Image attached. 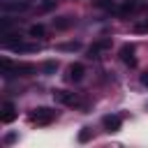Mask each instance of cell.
I'll use <instances>...</instances> for the list:
<instances>
[{
  "instance_id": "obj_3",
  "label": "cell",
  "mask_w": 148,
  "mask_h": 148,
  "mask_svg": "<svg viewBox=\"0 0 148 148\" xmlns=\"http://www.w3.org/2000/svg\"><path fill=\"white\" fill-rule=\"evenodd\" d=\"M0 9L2 12H25L30 9L28 0H0Z\"/></svg>"
},
{
  "instance_id": "obj_17",
  "label": "cell",
  "mask_w": 148,
  "mask_h": 148,
  "mask_svg": "<svg viewBox=\"0 0 148 148\" xmlns=\"http://www.w3.org/2000/svg\"><path fill=\"white\" fill-rule=\"evenodd\" d=\"M88 139H90V127H83V130L79 132V141H81V143H86Z\"/></svg>"
},
{
  "instance_id": "obj_6",
  "label": "cell",
  "mask_w": 148,
  "mask_h": 148,
  "mask_svg": "<svg viewBox=\"0 0 148 148\" xmlns=\"http://www.w3.org/2000/svg\"><path fill=\"white\" fill-rule=\"evenodd\" d=\"M83 74H86V67L81 65V62H72L69 67H67V81H72V83H79L81 79H83Z\"/></svg>"
},
{
  "instance_id": "obj_5",
  "label": "cell",
  "mask_w": 148,
  "mask_h": 148,
  "mask_svg": "<svg viewBox=\"0 0 148 148\" xmlns=\"http://www.w3.org/2000/svg\"><path fill=\"white\" fill-rule=\"evenodd\" d=\"M102 127H104L106 132H118V130L123 127V118L116 116V113H106V116L102 118Z\"/></svg>"
},
{
  "instance_id": "obj_12",
  "label": "cell",
  "mask_w": 148,
  "mask_h": 148,
  "mask_svg": "<svg viewBox=\"0 0 148 148\" xmlns=\"http://www.w3.org/2000/svg\"><path fill=\"white\" fill-rule=\"evenodd\" d=\"M72 23H74V18H72V16H60V18H53L56 30H67Z\"/></svg>"
},
{
  "instance_id": "obj_18",
  "label": "cell",
  "mask_w": 148,
  "mask_h": 148,
  "mask_svg": "<svg viewBox=\"0 0 148 148\" xmlns=\"http://www.w3.org/2000/svg\"><path fill=\"white\" fill-rule=\"evenodd\" d=\"M132 30H134L136 35H141V32H148V21H143V23H136Z\"/></svg>"
},
{
  "instance_id": "obj_13",
  "label": "cell",
  "mask_w": 148,
  "mask_h": 148,
  "mask_svg": "<svg viewBox=\"0 0 148 148\" xmlns=\"http://www.w3.org/2000/svg\"><path fill=\"white\" fill-rule=\"evenodd\" d=\"M44 32H46V28H44L42 23L30 25V30H28V35H30V37H44Z\"/></svg>"
},
{
  "instance_id": "obj_20",
  "label": "cell",
  "mask_w": 148,
  "mask_h": 148,
  "mask_svg": "<svg viewBox=\"0 0 148 148\" xmlns=\"http://www.w3.org/2000/svg\"><path fill=\"white\" fill-rule=\"evenodd\" d=\"M141 86H146V88H148V72H143V74H141Z\"/></svg>"
},
{
  "instance_id": "obj_10",
  "label": "cell",
  "mask_w": 148,
  "mask_h": 148,
  "mask_svg": "<svg viewBox=\"0 0 148 148\" xmlns=\"http://www.w3.org/2000/svg\"><path fill=\"white\" fill-rule=\"evenodd\" d=\"M136 7H139V0H125L120 7H118V14H123V16H127V14H132V12H136Z\"/></svg>"
},
{
  "instance_id": "obj_11",
  "label": "cell",
  "mask_w": 148,
  "mask_h": 148,
  "mask_svg": "<svg viewBox=\"0 0 148 148\" xmlns=\"http://www.w3.org/2000/svg\"><path fill=\"white\" fill-rule=\"evenodd\" d=\"M95 7L97 9H104V12H116L118 9V2L116 0H95Z\"/></svg>"
},
{
  "instance_id": "obj_14",
  "label": "cell",
  "mask_w": 148,
  "mask_h": 148,
  "mask_svg": "<svg viewBox=\"0 0 148 148\" xmlns=\"http://www.w3.org/2000/svg\"><path fill=\"white\" fill-rule=\"evenodd\" d=\"M12 25H14V21H12L9 16H2V18H0V32H2V35H7Z\"/></svg>"
},
{
  "instance_id": "obj_19",
  "label": "cell",
  "mask_w": 148,
  "mask_h": 148,
  "mask_svg": "<svg viewBox=\"0 0 148 148\" xmlns=\"http://www.w3.org/2000/svg\"><path fill=\"white\" fill-rule=\"evenodd\" d=\"M14 141H16V134H7V136H5V143H7V146L14 143Z\"/></svg>"
},
{
  "instance_id": "obj_2",
  "label": "cell",
  "mask_w": 148,
  "mask_h": 148,
  "mask_svg": "<svg viewBox=\"0 0 148 148\" xmlns=\"http://www.w3.org/2000/svg\"><path fill=\"white\" fill-rule=\"evenodd\" d=\"M2 49H7V51H16V53H37V51H42V44H28V42H21V39H9V37H5L2 39Z\"/></svg>"
},
{
  "instance_id": "obj_15",
  "label": "cell",
  "mask_w": 148,
  "mask_h": 148,
  "mask_svg": "<svg viewBox=\"0 0 148 148\" xmlns=\"http://www.w3.org/2000/svg\"><path fill=\"white\" fill-rule=\"evenodd\" d=\"M81 44L79 42H67V44H58V51H79Z\"/></svg>"
},
{
  "instance_id": "obj_1",
  "label": "cell",
  "mask_w": 148,
  "mask_h": 148,
  "mask_svg": "<svg viewBox=\"0 0 148 148\" xmlns=\"http://www.w3.org/2000/svg\"><path fill=\"white\" fill-rule=\"evenodd\" d=\"M56 118H58V113H56L51 106H37V109H32V111L28 113V120H30L32 125H51Z\"/></svg>"
},
{
  "instance_id": "obj_8",
  "label": "cell",
  "mask_w": 148,
  "mask_h": 148,
  "mask_svg": "<svg viewBox=\"0 0 148 148\" xmlns=\"http://www.w3.org/2000/svg\"><path fill=\"white\" fill-rule=\"evenodd\" d=\"M16 116H18V111H16V104H14V102H5V104H2V113H0V120L7 125V123H12Z\"/></svg>"
},
{
  "instance_id": "obj_9",
  "label": "cell",
  "mask_w": 148,
  "mask_h": 148,
  "mask_svg": "<svg viewBox=\"0 0 148 148\" xmlns=\"http://www.w3.org/2000/svg\"><path fill=\"white\" fill-rule=\"evenodd\" d=\"M53 99L60 102V104H65V106H74L76 104L74 92H67V90H53Z\"/></svg>"
},
{
  "instance_id": "obj_16",
  "label": "cell",
  "mask_w": 148,
  "mask_h": 148,
  "mask_svg": "<svg viewBox=\"0 0 148 148\" xmlns=\"http://www.w3.org/2000/svg\"><path fill=\"white\" fill-rule=\"evenodd\" d=\"M56 69H58V62H56V60H46V62L42 65V72H44V74H53Z\"/></svg>"
},
{
  "instance_id": "obj_4",
  "label": "cell",
  "mask_w": 148,
  "mask_h": 148,
  "mask_svg": "<svg viewBox=\"0 0 148 148\" xmlns=\"http://www.w3.org/2000/svg\"><path fill=\"white\" fill-rule=\"evenodd\" d=\"M111 49V37H104V39H97L90 49H88V58H99L104 51Z\"/></svg>"
},
{
  "instance_id": "obj_7",
  "label": "cell",
  "mask_w": 148,
  "mask_h": 148,
  "mask_svg": "<svg viewBox=\"0 0 148 148\" xmlns=\"http://www.w3.org/2000/svg\"><path fill=\"white\" fill-rule=\"evenodd\" d=\"M120 60L130 67L136 65V58H134V44H123L120 46Z\"/></svg>"
}]
</instances>
